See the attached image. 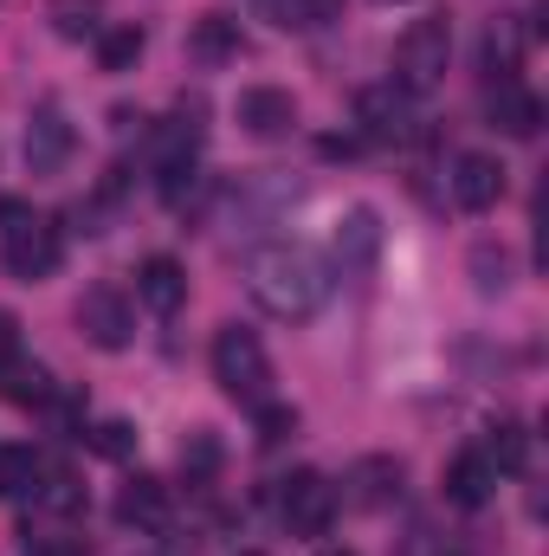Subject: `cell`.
<instances>
[{
    "label": "cell",
    "instance_id": "obj_31",
    "mask_svg": "<svg viewBox=\"0 0 549 556\" xmlns=\"http://www.w3.org/2000/svg\"><path fill=\"white\" fill-rule=\"evenodd\" d=\"M13 356H20V317H13V311H0V369H7Z\"/></svg>",
    "mask_w": 549,
    "mask_h": 556
},
{
    "label": "cell",
    "instance_id": "obj_3",
    "mask_svg": "<svg viewBox=\"0 0 549 556\" xmlns=\"http://www.w3.org/2000/svg\"><path fill=\"white\" fill-rule=\"evenodd\" d=\"M446 59H452V20H413L408 33L395 39V78L388 85H401L408 98H426L439 78H446Z\"/></svg>",
    "mask_w": 549,
    "mask_h": 556
},
{
    "label": "cell",
    "instance_id": "obj_13",
    "mask_svg": "<svg viewBox=\"0 0 549 556\" xmlns=\"http://www.w3.org/2000/svg\"><path fill=\"white\" fill-rule=\"evenodd\" d=\"M401 459H388V453H369V459H356V472H349V505L356 511H388L395 498H401Z\"/></svg>",
    "mask_w": 549,
    "mask_h": 556
},
{
    "label": "cell",
    "instance_id": "obj_10",
    "mask_svg": "<svg viewBox=\"0 0 549 556\" xmlns=\"http://www.w3.org/2000/svg\"><path fill=\"white\" fill-rule=\"evenodd\" d=\"M356 124L369 142H408L413 137V98L401 85H369L356 98Z\"/></svg>",
    "mask_w": 549,
    "mask_h": 556
},
{
    "label": "cell",
    "instance_id": "obj_16",
    "mask_svg": "<svg viewBox=\"0 0 549 556\" xmlns=\"http://www.w3.org/2000/svg\"><path fill=\"white\" fill-rule=\"evenodd\" d=\"M491 492H498V472H491L485 453H459V459L446 466V498H452L459 511H485Z\"/></svg>",
    "mask_w": 549,
    "mask_h": 556
},
{
    "label": "cell",
    "instance_id": "obj_6",
    "mask_svg": "<svg viewBox=\"0 0 549 556\" xmlns=\"http://www.w3.org/2000/svg\"><path fill=\"white\" fill-rule=\"evenodd\" d=\"M446 188H452V201H459L465 214H491V207L505 201V162L485 155V149H465V155H452Z\"/></svg>",
    "mask_w": 549,
    "mask_h": 556
},
{
    "label": "cell",
    "instance_id": "obj_8",
    "mask_svg": "<svg viewBox=\"0 0 549 556\" xmlns=\"http://www.w3.org/2000/svg\"><path fill=\"white\" fill-rule=\"evenodd\" d=\"M375 253H382V214H375V207H349V214L336 220V233H330V260H336V273L362 278L369 266H375Z\"/></svg>",
    "mask_w": 549,
    "mask_h": 556
},
{
    "label": "cell",
    "instance_id": "obj_19",
    "mask_svg": "<svg viewBox=\"0 0 549 556\" xmlns=\"http://www.w3.org/2000/svg\"><path fill=\"white\" fill-rule=\"evenodd\" d=\"M259 7H266V20L284 26V33H317V26H330L343 13V0H259Z\"/></svg>",
    "mask_w": 549,
    "mask_h": 556
},
{
    "label": "cell",
    "instance_id": "obj_33",
    "mask_svg": "<svg viewBox=\"0 0 549 556\" xmlns=\"http://www.w3.org/2000/svg\"><path fill=\"white\" fill-rule=\"evenodd\" d=\"M240 556H266V551H240Z\"/></svg>",
    "mask_w": 549,
    "mask_h": 556
},
{
    "label": "cell",
    "instance_id": "obj_7",
    "mask_svg": "<svg viewBox=\"0 0 549 556\" xmlns=\"http://www.w3.org/2000/svg\"><path fill=\"white\" fill-rule=\"evenodd\" d=\"M78 330H85L98 350H124L130 330H137V311H130V298H124L117 285H91V291L78 298Z\"/></svg>",
    "mask_w": 549,
    "mask_h": 556
},
{
    "label": "cell",
    "instance_id": "obj_29",
    "mask_svg": "<svg viewBox=\"0 0 549 556\" xmlns=\"http://www.w3.org/2000/svg\"><path fill=\"white\" fill-rule=\"evenodd\" d=\"M472 273H478V291H505V285H511L505 247H478V253H472Z\"/></svg>",
    "mask_w": 549,
    "mask_h": 556
},
{
    "label": "cell",
    "instance_id": "obj_4",
    "mask_svg": "<svg viewBox=\"0 0 549 556\" xmlns=\"http://www.w3.org/2000/svg\"><path fill=\"white\" fill-rule=\"evenodd\" d=\"M278 518H284L291 538H323L330 518H336V485L323 472H291L278 485Z\"/></svg>",
    "mask_w": 549,
    "mask_h": 556
},
{
    "label": "cell",
    "instance_id": "obj_27",
    "mask_svg": "<svg viewBox=\"0 0 549 556\" xmlns=\"http://www.w3.org/2000/svg\"><path fill=\"white\" fill-rule=\"evenodd\" d=\"M91 453L130 459V453H137V427H130V420H98V427H91Z\"/></svg>",
    "mask_w": 549,
    "mask_h": 556
},
{
    "label": "cell",
    "instance_id": "obj_12",
    "mask_svg": "<svg viewBox=\"0 0 549 556\" xmlns=\"http://www.w3.org/2000/svg\"><path fill=\"white\" fill-rule=\"evenodd\" d=\"M137 304L149 317H175V311L188 304V273H181L168 253H149L137 266Z\"/></svg>",
    "mask_w": 549,
    "mask_h": 556
},
{
    "label": "cell",
    "instance_id": "obj_14",
    "mask_svg": "<svg viewBox=\"0 0 549 556\" xmlns=\"http://www.w3.org/2000/svg\"><path fill=\"white\" fill-rule=\"evenodd\" d=\"M491 124L505 130V137H537L544 130V98L537 91H524L518 78H498V91H491Z\"/></svg>",
    "mask_w": 549,
    "mask_h": 556
},
{
    "label": "cell",
    "instance_id": "obj_2",
    "mask_svg": "<svg viewBox=\"0 0 549 556\" xmlns=\"http://www.w3.org/2000/svg\"><path fill=\"white\" fill-rule=\"evenodd\" d=\"M214 382H220L240 408L272 402V356H266V343H259L253 330L227 324V330L214 337Z\"/></svg>",
    "mask_w": 549,
    "mask_h": 556
},
{
    "label": "cell",
    "instance_id": "obj_22",
    "mask_svg": "<svg viewBox=\"0 0 549 556\" xmlns=\"http://www.w3.org/2000/svg\"><path fill=\"white\" fill-rule=\"evenodd\" d=\"M478 453L491 459V472H524V459H531V433H524L518 420H498L491 440H485Z\"/></svg>",
    "mask_w": 549,
    "mask_h": 556
},
{
    "label": "cell",
    "instance_id": "obj_23",
    "mask_svg": "<svg viewBox=\"0 0 549 556\" xmlns=\"http://www.w3.org/2000/svg\"><path fill=\"white\" fill-rule=\"evenodd\" d=\"M33 505H46V511H59V518L85 511V485H78V472H65V466H46V479H39V498H33Z\"/></svg>",
    "mask_w": 549,
    "mask_h": 556
},
{
    "label": "cell",
    "instance_id": "obj_28",
    "mask_svg": "<svg viewBox=\"0 0 549 556\" xmlns=\"http://www.w3.org/2000/svg\"><path fill=\"white\" fill-rule=\"evenodd\" d=\"M253 415H259V446H284L297 433V408L291 402H259Z\"/></svg>",
    "mask_w": 549,
    "mask_h": 556
},
{
    "label": "cell",
    "instance_id": "obj_30",
    "mask_svg": "<svg viewBox=\"0 0 549 556\" xmlns=\"http://www.w3.org/2000/svg\"><path fill=\"white\" fill-rule=\"evenodd\" d=\"M20 556H91V544L59 531V538H26V551H20Z\"/></svg>",
    "mask_w": 549,
    "mask_h": 556
},
{
    "label": "cell",
    "instance_id": "obj_21",
    "mask_svg": "<svg viewBox=\"0 0 549 556\" xmlns=\"http://www.w3.org/2000/svg\"><path fill=\"white\" fill-rule=\"evenodd\" d=\"M0 389H7L20 408H46V402H52V376H46L39 363H20V356L0 369Z\"/></svg>",
    "mask_w": 549,
    "mask_h": 556
},
{
    "label": "cell",
    "instance_id": "obj_17",
    "mask_svg": "<svg viewBox=\"0 0 549 556\" xmlns=\"http://www.w3.org/2000/svg\"><path fill=\"white\" fill-rule=\"evenodd\" d=\"M188 52H194L201 65H227V59H240V52H246L240 20H227V13H201L194 33H188Z\"/></svg>",
    "mask_w": 549,
    "mask_h": 556
},
{
    "label": "cell",
    "instance_id": "obj_9",
    "mask_svg": "<svg viewBox=\"0 0 549 556\" xmlns=\"http://www.w3.org/2000/svg\"><path fill=\"white\" fill-rule=\"evenodd\" d=\"M233 117H240L246 137L278 142V137H291V124H297V98L278 91V85H246V91L233 98Z\"/></svg>",
    "mask_w": 549,
    "mask_h": 556
},
{
    "label": "cell",
    "instance_id": "obj_15",
    "mask_svg": "<svg viewBox=\"0 0 549 556\" xmlns=\"http://www.w3.org/2000/svg\"><path fill=\"white\" fill-rule=\"evenodd\" d=\"M117 525H130V531H162L168 525V485L162 479H124V492H117Z\"/></svg>",
    "mask_w": 549,
    "mask_h": 556
},
{
    "label": "cell",
    "instance_id": "obj_1",
    "mask_svg": "<svg viewBox=\"0 0 549 556\" xmlns=\"http://www.w3.org/2000/svg\"><path fill=\"white\" fill-rule=\"evenodd\" d=\"M246 291H253L259 311H272L284 324H304L330 298V266L310 247H297V240H272V247H259L246 260Z\"/></svg>",
    "mask_w": 549,
    "mask_h": 556
},
{
    "label": "cell",
    "instance_id": "obj_25",
    "mask_svg": "<svg viewBox=\"0 0 549 556\" xmlns=\"http://www.w3.org/2000/svg\"><path fill=\"white\" fill-rule=\"evenodd\" d=\"M52 26L65 39H98L104 33V7L98 0H52Z\"/></svg>",
    "mask_w": 549,
    "mask_h": 556
},
{
    "label": "cell",
    "instance_id": "obj_20",
    "mask_svg": "<svg viewBox=\"0 0 549 556\" xmlns=\"http://www.w3.org/2000/svg\"><path fill=\"white\" fill-rule=\"evenodd\" d=\"M194 188H201V149H188V155H162V162H155V194H162L168 207H181Z\"/></svg>",
    "mask_w": 549,
    "mask_h": 556
},
{
    "label": "cell",
    "instance_id": "obj_11",
    "mask_svg": "<svg viewBox=\"0 0 549 556\" xmlns=\"http://www.w3.org/2000/svg\"><path fill=\"white\" fill-rule=\"evenodd\" d=\"M72 124H65V111L59 104H39L33 111V124H26V168L33 175H59L65 162H72Z\"/></svg>",
    "mask_w": 549,
    "mask_h": 556
},
{
    "label": "cell",
    "instance_id": "obj_32",
    "mask_svg": "<svg viewBox=\"0 0 549 556\" xmlns=\"http://www.w3.org/2000/svg\"><path fill=\"white\" fill-rule=\"evenodd\" d=\"M317 556H356V551H343V544H330V551H317Z\"/></svg>",
    "mask_w": 549,
    "mask_h": 556
},
{
    "label": "cell",
    "instance_id": "obj_26",
    "mask_svg": "<svg viewBox=\"0 0 549 556\" xmlns=\"http://www.w3.org/2000/svg\"><path fill=\"white\" fill-rule=\"evenodd\" d=\"M181 472H188V485H201V479L220 472V440H214L207 427H194V433L181 440Z\"/></svg>",
    "mask_w": 549,
    "mask_h": 556
},
{
    "label": "cell",
    "instance_id": "obj_24",
    "mask_svg": "<svg viewBox=\"0 0 549 556\" xmlns=\"http://www.w3.org/2000/svg\"><path fill=\"white\" fill-rule=\"evenodd\" d=\"M142 59V26H104L98 33V65L104 72H130Z\"/></svg>",
    "mask_w": 549,
    "mask_h": 556
},
{
    "label": "cell",
    "instance_id": "obj_18",
    "mask_svg": "<svg viewBox=\"0 0 549 556\" xmlns=\"http://www.w3.org/2000/svg\"><path fill=\"white\" fill-rule=\"evenodd\" d=\"M39 479H46V459L33 446H0V498L7 505H33Z\"/></svg>",
    "mask_w": 549,
    "mask_h": 556
},
{
    "label": "cell",
    "instance_id": "obj_5",
    "mask_svg": "<svg viewBox=\"0 0 549 556\" xmlns=\"http://www.w3.org/2000/svg\"><path fill=\"white\" fill-rule=\"evenodd\" d=\"M0 260H7V273L26 278V285H39V278L59 273V260H65V240H59V227L52 220H20V227H7V247H0Z\"/></svg>",
    "mask_w": 549,
    "mask_h": 556
}]
</instances>
